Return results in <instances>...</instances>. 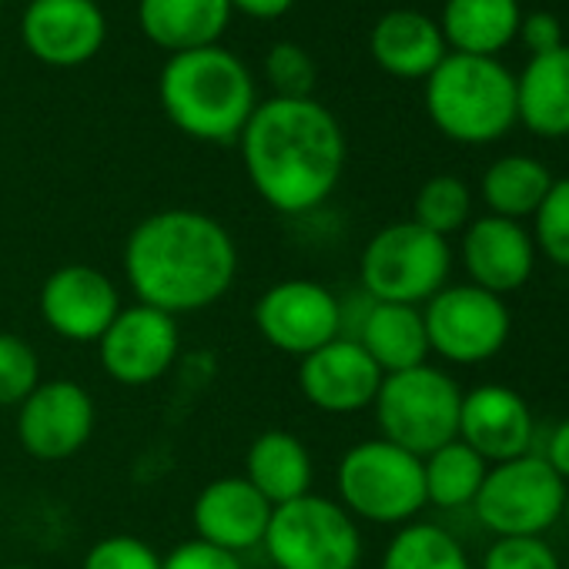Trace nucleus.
I'll return each instance as SVG.
<instances>
[{
  "label": "nucleus",
  "instance_id": "obj_7",
  "mask_svg": "<svg viewBox=\"0 0 569 569\" xmlns=\"http://www.w3.org/2000/svg\"><path fill=\"white\" fill-rule=\"evenodd\" d=\"M459 406L456 379L429 362L386 376L372 402L382 439L419 459L459 436Z\"/></svg>",
  "mask_w": 569,
  "mask_h": 569
},
{
  "label": "nucleus",
  "instance_id": "obj_2",
  "mask_svg": "<svg viewBox=\"0 0 569 569\" xmlns=\"http://www.w3.org/2000/svg\"><path fill=\"white\" fill-rule=\"evenodd\" d=\"M121 261L138 302L178 319L211 309L228 296L238 248L218 218L191 208H164L131 228Z\"/></svg>",
  "mask_w": 569,
  "mask_h": 569
},
{
  "label": "nucleus",
  "instance_id": "obj_23",
  "mask_svg": "<svg viewBox=\"0 0 569 569\" xmlns=\"http://www.w3.org/2000/svg\"><path fill=\"white\" fill-rule=\"evenodd\" d=\"M244 479L274 506L302 499L312 492L316 466L306 442L284 429H268L254 436L244 456Z\"/></svg>",
  "mask_w": 569,
  "mask_h": 569
},
{
  "label": "nucleus",
  "instance_id": "obj_10",
  "mask_svg": "<svg viewBox=\"0 0 569 569\" xmlns=\"http://www.w3.org/2000/svg\"><path fill=\"white\" fill-rule=\"evenodd\" d=\"M429 352L452 366H479L502 352L512 332L506 302L479 284H446L422 309Z\"/></svg>",
  "mask_w": 569,
  "mask_h": 569
},
{
  "label": "nucleus",
  "instance_id": "obj_16",
  "mask_svg": "<svg viewBox=\"0 0 569 569\" xmlns=\"http://www.w3.org/2000/svg\"><path fill=\"white\" fill-rule=\"evenodd\" d=\"M382 369L352 339H332L299 362L302 396L329 416H352L376 402Z\"/></svg>",
  "mask_w": 569,
  "mask_h": 569
},
{
  "label": "nucleus",
  "instance_id": "obj_3",
  "mask_svg": "<svg viewBox=\"0 0 569 569\" xmlns=\"http://www.w3.org/2000/svg\"><path fill=\"white\" fill-rule=\"evenodd\" d=\"M158 98L168 121L204 144L238 141L258 108L248 64L221 44L171 54L158 78Z\"/></svg>",
  "mask_w": 569,
  "mask_h": 569
},
{
  "label": "nucleus",
  "instance_id": "obj_5",
  "mask_svg": "<svg viewBox=\"0 0 569 569\" xmlns=\"http://www.w3.org/2000/svg\"><path fill=\"white\" fill-rule=\"evenodd\" d=\"M342 509L376 526H406L426 506L422 459L389 439L352 446L336 469Z\"/></svg>",
  "mask_w": 569,
  "mask_h": 569
},
{
  "label": "nucleus",
  "instance_id": "obj_29",
  "mask_svg": "<svg viewBox=\"0 0 569 569\" xmlns=\"http://www.w3.org/2000/svg\"><path fill=\"white\" fill-rule=\"evenodd\" d=\"M412 221L426 231L449 238L462 231L472 221V191L456 174H436L429 178L412 201Z\"/></svg>",
  "mask_w": 569,
  "mask_h": 569
},
{
  "label": "nucleus",
  "instance_id": "obj_12",
  "mask_svg": "<svg viewBox=\"0 0 569 569\" xmlns=\"http://www.w3.org/2000/svg\"><path fill=\"white\" fill-rule=\"evenodd\" d=\"M181 349L178 319L151 309V306H131L121 309L118 319L108 326V332L98 339V359L101 369L128 389L154 386L164 379V372L174 366Z\"/></svg>",
  "mask_w": 569,
  "mask_h": 569
},
{
  "label": "nucleus",
  "instance_id": "obj_25",
  "mask_svg": "<svg viewBox=\"0 0 569 569\" xmlns=\"http://www.w3.org/2000/svg\"><path fill=\"white\" fill-rule=\"evenodd\" d=\"M356 342L369 352V359L382 369V376L426 366L429 359V336H426L422 309L416 306L372 302Z\"/></svg>",
  "mask_w": 569,
  "mask_h": 569
},
{
  "label": "nucleus",
  "instance_id": "obj_35",
  "mask_svg": "<svg viewBox=\"0 0 569 569\" xmlns=\"http://www.w3.org/2000/svg\"><path fill=\"white\" fill-rule=\"evenodd\" d=\"M161 569H244V566L234 552H224L201 539H188L161 559Z\"/></svg>",
  "mask_w": 569,
  "mask_h": 569
},
{
  "label": "nucleus",
  "instance_id": "obj_30",
  "mask_svg": "<svg viewBox=\"0 0 569 569\" xmlns=\"http://www.w3.org/2000/svg\"><path fill=\"white\" fill-rule=\"evenodd\" d=\"M529 234L536 254L549 258L559 268H569V178H552L542 204L532 214Z\"/></svg>",
  "mask_w": 569,
  "mask_h": 569
},
{
  "label": "nucleus",
  "instance_id": "obj_28",
  "mask_svg": "<svg viewBox=\"0 0 569 569\" xmlns=\"http://www.w3.org/2000/svg\"><path fill=\"white\" fill-rule=\"evenodd\" d=\"M379 569H472V562L452 532L412 519L389 539Z\"/></svg>",
  "mask_w": 569,
  "mask_h": 569
},
{
  "label": "nucleus",
  "instance_id": "obj_36",
  "mask_svg": "<svg viewBox=\"0 0 569 569\" xmlns=\"http://www.w3.org/2000/svg\"><path fill=\"white\" fill-rule=\"evenodd\" d=\"M516 41H522V48L536 58V54H549L556 48H562V21L549 11H529L519 21V34Z\"/></svg>",
  "mask_w": 569,
  "mask_h": 569
},
{
  "label": "nucleus",
  "instance_id": "obj_37",
  "mask_svg": "<svg viewBox=\"0 0 569 569\" xmlns=\"http://www.w3.org/2000/svg\"><path fill=\"white\" fill-rule=\"evenodd\" d=\"M231 11L251 18V21H274V18H284L292 8H296V0H228Z\"/></svg>",
  "mask_w": 569,
  "mask_h": 569
},
{
  "label": "nucleus",
  "instance_id": "obj_42",
  "mask_svg": "<svg viewBox=\"0 0 569 569\" xmlns=\"http://www.w3.org/2000/svg\"><path fill=\"white\" fill-rule=\"evenodd\" d=\"M566 569H569V566H566Z\"/></svg>",
  "mask_w": 569,
  "mask_h": 569
},
{
  "label": "nucleus",
  "instance_id": "obj_9",
  "mask_svg": "<svg viewBox=\"0 0 569 569\" xmlns=\"http://www.w3.org/2000/svg\"><path fill=\"white\" fill-rule=\"evenodd\" d=\"M566 482L542 456H516L486 469L472 499L476 519L496 536H542L562 516Z\"/></svg>",
  "mask_w": 569,
  "mask_h": 569
},
{
  "label": "nucleus",
  "instance_id": "obj_33",
  "mask_svg": "<svg viewBox=\"0 0 569 569\" xmlns=\"http://www.w3.org/2000/svg\"><path fill=\"white\" fill-rule=\"evenodd\" d=\"M482 569H562L556 549L542 536H496Z\"/></svg>",
  "mask_w": 569,
  "mask_h": 569
},
{
  "label": "nucleus",
  "instance_id": "obj_27",
  "mask_svg": "<svg viewBox=\"0 0 569 569\" xmlns=\"http://www.w3.org/2000/svg\"><path fill=\"white\" fill-rule=\"evenodd\" d=\"M489 462L476 456L462 439H452L422 459V482H426V506L439 509H462L472 506Z\"/></svg>",
  "mask_w": 569,
  "mask_h": 569
},
{
  "label": "nucleus",
  "instance_id": "obj_17",
  "mask_svg": "<svg viewBox=\"0 0 569 569\" xmlns=\"http://www.w3.org/2000/svg\"><path fill=\"white\" fill-rule=\"evenodd\" d=\"M459 248H462V264L469 271V284H479V289L499 299L506 292L522 289L536 268V244L522 221H509L496 214L472 218L462 228Z\"/></svg>",
  "mask_w": 569,
  "mask_h": 569
},
{
  "label": "nucleus",
  "instance_id": "obj_8",
  "mask_svg": "<svg viewBox=\"0 0 569 569\" xmlns=\"http://www.w3.org/2000/svg\"><path fill=\"white\" fill-rule=\"evenodd\" d=\"M264 552L274 569H359V522L326 496H302L271 509Z\"/></svg>",
  "mask_w": 569,
  "mask_h": 569
},
{
  "label": "nucleus",
  "instance_id": "obj_38",
  "mask_svg": "<svg viewBox=\"0 0 569 569\" xmlns=\"http://www.w3.org/2000/svg\"><path fill=\"white\" fill-rule=\"evenodd\" d=\"M556 472L559 479L569 486V419H562L552 432H549V442H546V456H542Z\"/></svg>",
  "mask_w": 569,
  "mask_h": 569
},
{
  "label": "nucleus",
  "instance_id": "obj_24",
  "mask_svg": "<svg viewBox=\"0 0 569 569\" xmlns=\"http://www.w3.org/2000/svg\"><path fill=\"white\" fill-rule=\"evenodd\" d=\"M519 0H446L439 31L452 54L496 58L519 34Z\"/></svg>",
  "mask_w": 569,
  "mask_h": 569
},
{
  "label": "nucleus",
  "instance_id": "obj_20",
  "mask_svg": "<svg viewBox=\"0 0 569 569\" xmlns=\"http://www.w3.org/2000/svg\"><path fill=\"white\" fill-rule=\"evenodd\" d=\"M369 51L372 61L399 81H426L449 54L439 24L409 8H396L376 21Z\"/></svg>",
  "mask_w": 569,
  "mask_h": 569
},
{
  "label": "nucleus",
  "instance_id": "obj_31",
  "mask_svg": "<svg viewBox=\"0 0 569 569\" xmlns=\"http://www.w3.org/2000/svg\"><path fill=\"white\" fill-rule=\"evenodd\" d=\"M264 81L274 98H312L316 91V61L306 48L292 41H278L264 54Z\"/></svg>",
  "mask_w": 569,
  "mask_h": 569
},
{
  "label": "nucleus",
  "instance_id": "obj_19",
  "mask_svg": "<svg viewBox=\"0 0 569 569\" xmlns=\"http://www.w3.org/2000/svg\"><path fill=\"white\" fill-rule=\"evenodd\" d=\"M268 519H271V502L244 476L211 479L198 492L191 509L198 539L234 556L264 542Z\"/></svg>",
  "mask_w": 569,
  "mask_h": 569
},
{
  "label": "nucleus",
  "instance_id": "obj_32",
  "mask_svg": "<svg viewBox=\"0 0 569 569\" xmlns=\"http://www.w3.org/2000/svg\"><path fill=\"white\" fill-rule=\"evenodd\" d=\"M41 386L38 352L11 332H0V406H21Z\"/></svg>",
  "mask_w": 569,
  "mask_h": 569
},
{
  "label": "nucleus",
  "instance_id": "obj_14",
  "mask_svg": "<svg viewBox=\"0 0 569 569\" xmlns=\"http://www.w3.org/2000/svg\"><path fill=\"white\" fill-rule=\"evenodd\" d=\"M108 41L98 0H31L21 14V44L48 68H81Z\"/></svg>",
  "mask_w": 569,
  "mask_h": 569
},
{
  "label": "nucleus",
  "instance_id": "obj_21",
  "mask_svg": "<svg viewBox=\"0 0 569 569\" xmlns=\"http://www.w3.org/2000/svg\"><path fill=\"white\" fill-rule=\"evenodd\" d=\"M231 14L228 0H138V24L144 38L168 54L218 44Z\"/></svg>",
  "mask_w": 569,
  "mask_h": 569
},
{
  "label": "nucleus",
  "instance_id": "obj_26",
  "mask_svg": "<svg viewBox=\"0 0 569 569\" xmlns=\"http://www.w3.org/2000/svg\"><path fill=\"white\" fill-rule=\"evenodd\" d=\"M549 184H552V174L539 158L502 154L486 168V174L479 181V191H482V201H486L489 214L522 221V218L536 214V208L542 204Z\"/></svg>",
  "mask_w": 569,
  "mask_h": 569
},
{
  "label": "nucleus",
  "instance_id": "obj_15",
  "mask_svg": "<svg viewBox=\"0 0 569 569\" xmlns=\"http://www.w3.org/2000/svg\"><path fill=\"white\" fill-rule=\"evenodd\" d=\"M118 312L114 281L94 264H64L41 284V319L68 342H98Z\"/></svg>",
  "mask_w": 569,
  "mask_h": 569
},
{
  "label": "nucleus",
  "instance_id": "obj_22",
  "mask_svg": "<svg viewBox=\"0 0 569 569\" xmlns=\"http://www.w3.org/2000/svg\"><path fill=\"white\" fill-rule=\"evenodd\" d=\"M516 124L536 138H569V44L529 58L516 74Z\"/></svg>",
  "mask_w": 569,
  "mask_h": 569
},
{
  "label": "nucleus",
  "instance_id": "obj_40",
  "mask_svg": "<svg viewBox=\"0 0 569 569\" xmlns=\"http://www.w3.org/2000/svg\"><path fill=\"white\" fill-rule=\"evenodd\" d=\"M4 569H31V566H4Z\"/></svg>",
  "mask_w": 569,
  "mask_h": 569
},
{
  "label": "nucleus",
  "instance_id": "obj_1",
  "mask_svg": "<svg viewBox=\"0 0 569 569\" xmlns=\"http://www.w3.org/2000/svg\"><path fill=\"white\" fill-rule=\"evenodd\" d=\"M238 144L251 188L281 214L326 204L346 171L342 124L316 98L258 101Z\"/></svg>",
  "mask_w": 569,
  "mask_h": 569
},
{
  "label": "nucleus",
  "instance_id": "obj_41",
  "mask_svg": "<svg viewBox=\"0 0 569 569\" xmlns=\"http://www.w3.org/2000/svg\"><path fill=\"white\" fill-rule=\"evenodd\" d=\"M0 8H4V0H0Z\"/></svg>",
  "mask_w": 569,
  "mask_h": 569
},
{
  "label": "nucleus",
  "instance_id": "obj_4",
  "mask_svg": "<svg viewBox=\"0 0 569 569\" xmlns=\"http://www.w3.org/2000/svg\"><path fill=\"white\" fill-rule=\"evenodd\" d=\"M426 114L456 144H492L516 124V74L496 58L449 51L426 78Z\"/></svg>",
  "mask_w": 569,
  "mask_h": 569
},
{
  "label": "nucleus",
  "instance_id": "obj_6",
  "mask_svg": "<svg viewBox=\"0 0 569 569\" xmlns=\"http://www.w3.org/2000/svg\"><path fill=\"white\" fill-rule=\"evenodd\" d=\"M449 271V241L426 231L412 218L379 228L359 258L362 292L372 302L392 306H426L439 289H446Z\"/></svg>",
  "mask_w": 569,
  "mask_h": 569
},
{
  "label": "nucleus",
  "instance_id": "obj_13",
  "mask_svg": "<svg viewBox=\"0 0 569 569\" xmlns=\"http://www.w3.org/2000/svg\"><path fill=\"white\" fill-rule=\"evenodd\" d=\"M94 432V399L71 379L41 382L18 406V439L31 459L61 462L88 446Z\"/></svg>",
  "mask_w": 569,
  "mask_h": 569
},
{
  "label": "nucleus",
  "instance_id": "obj_18",
  "mask_svg": "<svg viewBox=\"0 0 569 569\" xmlns=\"http://www.w3.org/2000/svg\"><path fill=\"white\" fill-rule=\"evenodd\" d=\"M536 436V419L526 399L509 386H476L462 392L459 436L486 462H506L526 456Z\"/></svg>",
  "mask_w": 569,
  "mask_h": 569
},
{
  "label": "nucleus",
  "instance_id": "obj_39",
  "mask_svg": "<svg viewBox=\"0 0 569 569\" xmlns=\"http://www.w3.org/2000/svg\"><path fill=\"white\" fill-rule=\"evenodd\" d=\"M562 522H566V529H569V486H566V499H562V516H559Z\"/></svg>",
  "mask_w": 569,
  "mask_h": 569
},
{
  "label": "nucleus",
  "instance_id": "obj_34",
  "mask_svg": "<svg viewBox=\"0 0 569 569\" xmlns=\"http://www.w3.org/2000/svg\"><path fill=\"white\" fill-rule=\"evenodd\" d=\"M81 569H161V556L138 536H108L88 549Z\"/></svg>",
  "mask_w": 569,
  "mask_h": 569
},
{
  "label": "nucleus",
  "instance_id": "obj_11",
  "mask_svg": "<svg viewBox=\"0 0 569 569\" xmlns=\"http://www.w3.org/2000/svg\"><path fill=\"white\" fill-rule=\"evenodd\" d=\"M254 329L271 349L306 359L339 339V299L309 278L278 281L254 302Z\"/></svg>",
  "mask_w": 569,
  "mask_h": 569
}]
</instances>
